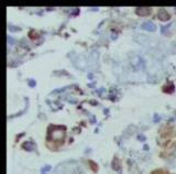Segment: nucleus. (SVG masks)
<instances>
[{"mask_svg":"<svg viewBox=\"0 0 176 174\" xmlns=\"http://www.w3.org/2000/svg\"><path fill=\"white\" fill-rule=\"evenodd\" d=\"M158 18H160L161 20H167L168 18H170V15L167 14V12H164V11L162 10V11L160 12V14H158Z\"/></svg>","mask_w":176,"mask_h":174,"instance_id":"obj_3","label":"nucleus"},{"mask_svg":"<svg viewBox=\"0 0 176 174\" xmlns=\"http://www.w3.org/2000/svg\"><path fill=\"white\" fill-rule=\"evenodd\" d=\"M137 12H138V14H141V15H147V14L151 13V9H149V8H138Z\"/></svg>","mask_w":176,"mask_h":174,"instance_id":"obj_2","label":"nucleus"},{"mask_svg":"<svg viewBox=\"0 0 176 174\" xmlns=\"http://www.w3.org/2000/svg\"><path fill=\"white\" fill-rule=\"evenodd\" d=\"M141 28L143 29V30H147V31H155L156 30V25L153 23V22H145V23H143L142 25H141Z\"/></svg>","mask_w":176,"mask_h":174,"instance_id":"obj_1","label":"nucleus"}]
</instances>
